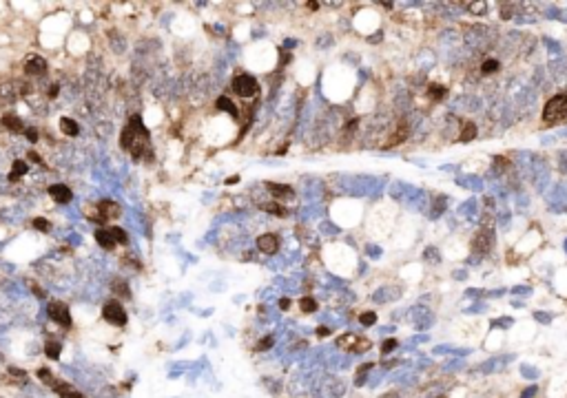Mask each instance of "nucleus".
I'll list each match as a JSON object with an SVG mask.
<instances>
[{
	"mask_svg": "<svg viewBox=\"0 0 567 398\" xmlns=\"http://www.w3.org/2000/svg\"><path fill=\"white\" fill-rule=\"evenodd\" d=\"M266 188L273 193V197L277 199H286V197H293V188L286 186V184H273V182H266Z\"/></svg>",
	"mask_w": 567,
	"mask_h": 398,
	"instance_id": "11",
	"label": "nucleus"
},
{
	"mask_svg": "<svg viewBox=\"0 0 567 398\" xmlns=\"http://www.w3.org/2000/svg\"><path fill=\"white\" fill-rule=\"evenodd\" d=\"M474 137H476L474 122H463V124H461V133H459V142H472Z\"/></svg>",
	"mask_w": 567,
	"mask_h": 398,
	"instance_id": "14",
	"label": "nucleus"
},
{
	"mask_svg": "<svg viewBox=\"0 0 567 398\" xmlns=\"http://www.w3.org/2000/svg\"><path fill=\"white\" fill-rule=\"evenodd\" d=\"M25 71L29 75H44L47 73V62L42 58H31L29 62L25 64Z\"/></svg>",
	"mask_w": 567,
	"mask_h": 398,
	"instance_id": "10",
	"label": "nucleus"
},
{
	"mask_svg": "<svg viewBox=\"0 0 567 398\" xmlns=\"http://www.w3.org/2000/svg\"><path fill=\"white\" fill-rule=\"evenodd\" d=\"M534 391H536L534 387H530V389H527V391H525V394L521 396V398H532V396H534Z\"/></svg>",
	"mask_w": 567,
	"mask_h": 398,
	"instance_id": "35",
	"label": "nucleus"
},
{
	"mask_svg": "<svg viewBox=\"0 0 567 398\" xmlns=\"http://www.w3.org/2000/svg\"><path fill=\"white\" fill-rule=\"evenodd\" d=\"M9 372L14 374V376H20V378H25V372H22V369H16V367H11Z\"/></svg>",
	"mask_w": 567,
	"mask_h": 398,
	"instance_id": "34",
	"label": "nucleus"
},
{
	"mask_svg": "<svg viewBox=\"0 0 567 398\" xmlns=\"http://www.w3.org/2000/svg\"><path fill=\"white\" fill-rule=\"evenodd\" d=\"M44 352H47V356L49 358H60V343H51V341H49L47 343V347H44Z\"/></svg>",
	"mask_w": 567,
	"mask_h": 398,
	"instance_id": "23",
	"label": "nucleus"
},
{
	"mask_svg": "<svg viewBox=\"0 0 567 398\" xmlns=\"http://www.w3.org/2000/svg\"><path fill=\"white\" fill-rule=\"evenodd\" d=\"M468 9H472V11H479V14H481V11H485V9H487V5H485V3H472V5H468Z\"/></svg>",
	"mask_w": 567,
	"mask_h": 398,
	"instance_id": "30",
	"label": "nucleus"
},
{
	"mask_svg": "<svg viewBox=\"0 0 567 398\" xmlns=\"http://www.w3.org/2000/svg\"><path fill=\"white\" fill-rule=\"evenodd\" d=\"M233 91L240 95V98H253V95H257V91H259V84L253 75L240 73V75H235V80H233Z\"/></svg>",
	"mask_w": 567,
	"mask_h": 398,
	"instance_id": "3",
	"label": "nucleus"
},
{
	"mask_svg": "<svg viewBox=\"0 0 567 398\" xmlns=\"http://www.w3.org/2000/svg\"><path fill=\"white\" fill-rule=\"evenodd\" d=\"M394 347H397V341H394V339H388L386 343H383L381 352H383V354H388V352H390V350H394Z\"/></svg>",
	"mask_w": 567,
	"mask_h": 398,
	"instance_id": "28",
	"label": "nucleus"
},
{
	"mask_svg": "<svg viewBox=\"0 0 567 398\" xmlns=\"http://www.w3.org/2000/svg\"><path fill=\"white\" fill-rule=\"evenodd\" d=\"M27 137H29V142H38V131H33V128H27Z\"/></svg>",
	"mask_w": 567,
	"mask_h": 398,
	"instance_id": "33",
	"label": "nucleus"
},
{
	"mask_svg": "<svg viewBox=\"0 0 567 398\" xmlns=\"http://www.w3.org/2000/svg\"><path fill=\"white\" fill-rule=\"evenodd\" d=\"M299 307H302V312H315L317 301L310 299V296H304V299H299Z\"/></svg>",
	"mask_w": 567,
	"mask_h": 398,
	"instance_id": "22",
	"label": "nucleus"
},
{
	"mask_svg": "<svg viewBox=\"0 0 567 398\" xmlns=\"http://www.w3.org/2000/svg\"><path fill=\"white\" fill-rule=\"evenodd\" d=\"M257 248L266 252V255H275L279 250V237L273 232H266V234H259L257 237Z\"/></svg>",
	"mask_w": 567,
	"mask_h": 398,
	"instance_id": "7",
	"label": "nucleus"
},
{
	"mask_svg": "<svg viewBox=\"0 0 567 398\" xmlns=\"http://www.w3.org/2000/svg\"><path fill=\"white\" fill-rule=\"evenodd\" d=\"M563 120H567V95L560 93V95H554L545 104V109H543V124L554 126V124H560Z\"/></svg>",
	"mask_w": 567,
	"mask_h": 398,
	"instance_id": "2",
	"label": "nucleus"
},
{
	"mask_svg": "<svg viewBox=\"0 0 567 398\" xmlns=\"http://www.w3.org/2000/svg\"><path fill=\"white\" fill-rule=\"evenodd\" d=\"M113 288H115V290H118V292H120V294H124V296H131V292H129V288H126V283H124V285H122V283H113Z\"/></svg>",
	"mask_w": 567,
	"mask_h": 398,
	"instance_id": "32",
	"label": "nucleus"
},
{
	"mask_svg": "<svg viewBox=\"0 0 567 398\" xmlns=\"http://www.w3.org/2000/svg\"><path fill=\"white\" fill-rule=\"evenodd\" d=\"M497 69H499L497 60H485V62H483V73H494Z\"/></svg>",
	"mask_w": 567,
	"mask_h": 398,
	"instance_id": "24",
	"label": "nucleus"
},
{
	"mask_svg": "<svg viewBox=\"0 0 567 398\" xmlns=\"http://www.w3.org/2000/svg\"><path fill=\"white\" fill-rule=\"evenodd\" d=\"M361 323L364 325H372L377 321V316H375V312H364V314H361V319H359Z\"/></svg>",
	"mask_w": 567,
	"mask_h": 398,
	"instance_id": "26",
	"label": "nucleus"
},
{
	"mask_svg": "<svg viewBox=\"0 0 567 398\" xmlns=\"http://www.w3.org/2000/svg\"><path fill=\"white\" fill-rule=\"evenodd\" d=\"M218 109H220V111H226V113H231V115H237V106L233 104L229 98H220V100H218Z\"/></svg>",
	"mask_w": 567,
	"mask_h": 398,
	"instance_id": "20",
	"label": "nucleus"
},
{
	"mask_svg": "<svg viewBox=\"0 0 567 398\" xmlns=\"http://www.w3.org/2000/svg\"><path fill=\"white\" fill-rule=\"evenodd\" d=\"M273 343H275V339H273V336H268V339H264L262 343L257 345V352H262V350H268V347L273 345Z\"/></svg>",
	"mask_w": 567,
	"mask_h": 398,
	"instance_id": "29",
	"label": "nucleus"
},
{
	"mask_svg": "<svg viewBox=\"0 0 567 398\" xmlns=\"http://www.w3.org/2000/svg\"><path fill=\"white\" fill-rule=\"evenodd\" d=\"M439 398H446V396H439Z\"/></svg>",
	"mask_w": 567,
	"mask_h": 398,
	"instance_id": "37",
	"label": "nucleus"
},
{
	"mask_svg": "<svg viewBox=\"0 0 567 398\" xmlns=\"http://www.w3.org/2000/svg\"><path fill=\"white\" fill-rule=\"evenodd\" d=\"M96 241H98V246H102L104 250H113L115 248V241H113V237H111V232L107 230V228H100V230H96Z\"/></svg>",
	"mask_w": 567,
	"mask_h": 398,
	"instance_id": "12",
	"label": "nucleus"
},
{
	"mask_svg": "<svg viewBox=\"0 0 567 398\" xmlns=\"http://www.w3.org/2000/svg\"><path fill=\"white\" fill-rule=\"evenodd\" d=\"M122 148L129 150L135 160H142L147 155H151V137H149L147 126L142 124V120L137 115H133L129 122H126L124 131H122V139H120Z\"/></svg>",
	"mask_w": 567,
	"mask_h": 398,
	"instance_id": "1",
	"label": "nucleus"
},
{
	"mask_svg": "<svg viewBox=\"0 0 567 398\" xmlns=\"http://www.w3.org/2000/svg\"><path fill=\"white\" fill-rule=\"evenodd\" d=\"M33 228H38V230L47 232V230H49V221L42 219V217H38V219H33Z\"/></svg>",
	"mask_w": 567,
	"mask_h": 398,
	"instance_id": "25",
	"label": "nucleus"
},
{
	"mask_svg": "<svg viewBox=\"0 0 567 398\" xmlns=\"http://www.w3.org/2000/svg\"><path fill=\"white\" fill-rule=\"evenodd\" d=\"M51 387H53V391H55V394H58L60 398H82L74 387H71L69 383H62V380H58V378H53Z\"/></svg>",
	"mask_w": 567,
	"mask_h": 398,
	"instance_id": "9",
	"label": "nucleus"
},
{
	"mask_svg": "<svg viewBox=\"0 0 567 398\" xmlns=\"http://www.w3.org/2000/svg\"><path fill=\"white\" fill-rule=\"evenodd\" d=\"M49 316H51L53 323L62 325V328H71V312L69 307H66V303H62V301H51L49 303Z\"/></svg>",
	"mask_w": 567,
	"mask_h": 398,
	"instance_id": "5",
	"label": "nucleus"
},
{
	"mask_svg": "<svg viewBox=\"0 0 567 398\" xmlns=\"http://www.w3.org/2000/svg\"><path fill=\"white\" fill-rule=\"evenodd\" d=\"M25 173H27V164H25V162H14V168H11L9 179H11V182H16V179H20Z\"/></svg>",
	"mask_w": 567,
	"mask_h": 398,
	"instance_id": "19",
	"label": "nucleus"
},
{
	"mask_svg": "<svg viewBox=\"0 0 567 398\" xmlns=\"http://www.w3.org/2000/svg\"><path fill=\"white\" fill-rule=\"evenodd\" d=\"M476 252V255H485L487 250H490V246H487V241H485V234L483 232H479L476 234V239H474V248H472Z\"/></svg>",
	"mask_w": 567,
	"mask_h": 398,
	"instance_id": "18",
	"label": "nucleus"
},
{
	"mask_svg": "<svg viewBox=\"0 0 567 398\" xmlns=\"http://www.w3.org/2000/svg\"><path fill=\"white\" fill-rule=\"evenodd\" d=\"M107 230L111 232V237H113L115 244H126V232L122 230V228H118V226H111V228H107Z\"/></svg>",
	"mask_w": 567,
	"mask_h": 398,
	"instance_id": "21",
	"label": "nucleus"
},
{
	"mask_svg": "<svg viewBox=\"0 0 567 398\" xmlns=\"http://www.w3.org/2000/svg\"><path fill=\"white\" fill-rule=\"evenodd\" d=\"M262 208H264L266 212H270V215H277V217H286V215H288L286 208H284V206H279L277 201H266V204H262Z\"/></svg>",
	"mask_w": 567,
	"mask_h": 398,
	"instance_id": "17",
	"label": "nucleus"
},
{
	"mask_svg": "<svg viewBox=\"0 0 567 398\" xmlns=\"http://www.w3.org/2000/svg\"><path fill=\"white\" fill-rule=\"evenodd\" d=\"M102 319L111 325H115V328H122V325H126V312L124 307H122L118 301H107L102 307Z\"/></svg>",
	"mask_w": 567,
	"mask_h": 398,
	"instance_id": "4",
	"label": "nucleus"
},
{
	"mask_svg": "<svg viewBox=\"0 0 567 398\" xmlns=\"http://www.w3.org/2000/svg\"><path fill=\"white\" fill-rule=\"evenodd\" d=\"M49 195H51L53 201H58V204H69L71 201V188H66L64 184H53L51 188H49Z\"/></svg>",
	"mask_w": 567,
	"mask_h": 398,
	"instance_id": "8",
	"label": "nucleus"
},
{
	"mask_svg": "<svg viewBox=\"0 0 567 398\" xmlns=\"http://www.w3.org/2000/svg\"><path fill=\"white\" fill-rule=\"evenodd\" d=\"M446 93L448 91H446V89H441L439 84H432V87H430V95H435V98H443Z\"/></svg>",
	"mask_w": 567,
	"mask_h": 398,
	"instance_id": "27",
	"label": "nucleus"
},
{
	"mask_svg": "<svg viewBox=\"0 0 567 398\" xmlns=\"http://www.w3.org/2000/svg\"><path fill=\"white\" fill-rule=\"evenodd\" d=\"M370 367H372V365H370V363H368V365H361V367H359V374H357V385H361V378H364V376H366V372H368V369H370Z\"/></svg>",
	"mask_w": 567,
	"mask_h": 398,
	"instance_id": "31",
	"label": "nucleus"
},
{
	"mask_svg": "<svg viewBox=\"0 0 567 398\" xmlns=\"http://www.w3.org/2000/svg\"><path fill=\"white\" fill-rule=\"evenodd\" d=\"M60 131H62L64 135H78V133H80V128H78V124L74 120L62 117V120H60Z\"/></svg>",
	"mask_w": 567,
	"mask_h": 398,
	"instance_id": "16",
	"label": "nucleus"
},
{
	"mask_svg": "<svg viewBox=\"0 0 567 398\" xmlns=\"http://www.w3.org/2000/svg\"><path fill=\"white\" fill-rule=\"evenodd\" d=\"M359 339H361V336H357V334H350V332H348V334L339 336V339H337V345H339V347H346V350L352 352L355 347H357Z\"/></svg>",
	"mask_w": 567,
	"mask_h": 398,
	"instance_id": "15",
	"label": "nucleus"
},
{
	"mask_svg": "<svg viewBox=\"0 0 567 398\" xmlns=\"http://www.w3.org/2000/svg\"><path fill=\"white\" fill-rule=\"evenodd\" d=\"M3 126L9 128L11 133H25V126H22L20 117H16V115H11V113H7V115L3 117Z\"/></svg>",
	"mask_w": 567,
	"mask_h": 398,
	"instance_id": "13",
	"label": "nucleus"
},
{
	"mask_svg": "<svg viewBox=\"0 0 567 398\" xmlns=\"http://www.w3.org/2000/svg\"><path fill=\"white\" fill-rule=\"evenodd\" d=\"M317 334H319V336H328V334H330V330H326V328H319V330H317Z\"/></svg>",
	"mask_w": 567,
	"mask_h": 398,
	"instance_id": "36",
	"label": "nucleus"
},
{
	"mask_svg": "<svg viewBox=\"0 0 567 398\" xmlns=\"http://www.w3.org/2000/svg\"><path fill=\"white\" fill-rule=\"evenodd\" d=\"M120 217V206L113 204V201H100L98 204V215H93V221H109Z\"/></svg>",
	"mask_w": 567,
	"mask_h": 398,
	"instance_id": "6",
	"label": "nucleus"
}]
</instances>
